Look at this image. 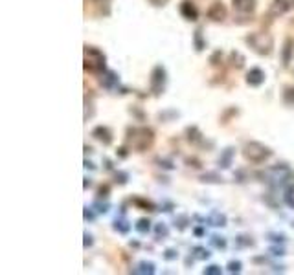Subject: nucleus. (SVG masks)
Masks as SVG:
<instances>
[{
  "instance_id": "nucleus-1",
  "label": "nucleus",
  "mask_w": 294,
  "mask_h": 275,
  "mask_svg": "<svg viewBox=\"0 0 294 275\" xmlns=\"http://www.w3.org/2000/svg\"><path fill=\"white\" fill-rule=\"evenodd\" d=\"M265 182L274 185V187H289L291 183H294V175L293 171L289 169L287 165H274V167H269L265 171Z\"/></svg>"
},
{
  "instance_id": "nucleus-2",
  "label": "nucleus",
  "mask_w": 294,
  "mask_h": 275,
  "mask_svg": "<svg viewBox=\"0 0 294 275\" xmlns=\"http://www.w3.org/2000/svg\"><path fill=\"white\" fill-rule=\"evenodd\" d=\"M243 154H244V158L250 160L252 163H263L267 158H270L272 150H270L269 147H265V145L259 142H250L244 145Z\"/></svg>"
},
{
  "instance_id": "nucleus-3",
  "label": "nucleus",
  "mask_w": 294,
  "mask_h": 275,
  "mask_svg": "<svg viewBox=\"0 0 294 275\" xmlns=\"http://www.w3.org/2000/svg\"><path fill=\"white\" fill-rule=\"evenodd\" d=\"M129 143L138 150H145L149 145L153 143L155 140V136H153V130L151 129H145V127H140V129H133V130H129Z\"/></svg>"
},
{
  "instance_id": "nucleus-4",
  "label": "nucleus",
  "mask_w": 294,
  "mask_h": 275,
  "mask_svg": "<svg viewBox=\"0 0 294 275\" xmlns=\"http://www.w3.org/2000/svg\"><path fill=\"white\" fill-rule=\"evenodd\" d=\"M85 68L90 72H103L105 70V55L94 46L85 48Z\"/></svg>"
},
{
  "instance_id": "nucleus-5",
  "label": "nucleus",
  "mask_w": 294,
  "mask_h": 275,
  "mask_svg": "<svg viewBox=\"0 0 294 275\" xmlns=\"http://www.w3.org/2000/svg\"><path fill=\"white\" fill-rule=\"evenodd\" d=\"M246 42L252 46L254 51H258L261 55H269L274 48V41L267 33H252L250 37H246Z\"/></svg>"
},
{
  "instance_id": "nucleus-6",
  "label": "nucleus",
  "mask_w": 294,
  "mask_h": 275,
  "mask_svg": "<svg viewBox=\"0 0 294 275\" xmlns=\"http://www.w3.org/2000/svg\"><path fill=\"white\" fill-rule=\"evenodd\" d=\"M166 88V70L162 66H155L151 74V90L155 96H160Z\"/></svg>"
},
{
  "instance_id": "nucleus-7",
  "label": "nucleus",
  "mask_w": 294,
  "mask_h": 275,
  "mask_svg": "<svg viewBox=\"0 0 294 275\" xmlns=\"http://www.w3.org/2000/svg\"><path fill=\"white\" fill-rule=\"evenodd\" d=\"M246 83L250 86H261L265 83V74L261 68H252L248 74H246Z\"/></svg>"
},
{
  "instance_id": "nucleus-8",
  "label": "nucleus",
  "mask_w": 294,
  "mask_h": 275,
  "mask_svg": "<svg viewBox=\"0 0 294 275\" xmlns=\"http://www.w3.org/2000/svg\"><path fill=\"white\" fill-rule=\"evenodd\" d=\"M92 136L96 140H100L103 145H110V143H112V132H110L107 127H96Z\"/></svg>"
},
{
  "instance_id": "nucleus-9",
  "label": "nucleus",
  "mask_w": 294,
  "mask_h": 275,
  "mask_svg": "<svg viewBox=\"0 0 294 275\" xmlns=\"http://www.w3.org/2000/svg\"><path fill=\"white\" fill-rule=\"evenodd\" d=\"M225 15H226V9H225V6H223L221 2H215V4L208 9V17H210L211 20H223Z\"/></svg>"
},
{
  "instance_id": "nucleus-10",
  "label": "nucleus",
  "mask_w": 294,
  "mask_h": 275,
  "mask_svg": "<svg viewBox=\"0 0 294 275\" xmlns=\"http://www.w3.org/2000/svg\"><path fill=\"white\" fill-rule=\"evenodd\" d=\"M180 13H182V15H184L188 20H195V18H197V15H199L197 8H195L190 0L182 2V6H180Z\"/></svg>"
},
{
  "instance_id": "nucleus-11",
  "label": "nucleus",
  "mask_w": 294,
  "mask_h": 275,
  "mask_svg": "<svg viewBox=\"0 0 294 275\" xmlns=\"http://www.w3.org/2000/svg\"><path fill=\"white\" fill-rule=\"evenodd\" d=\"M294 8V0H274V6H272V13L274 15H281L285 13L287 9Z\"/></svg>"
},
{
  "instance_id": "nucleus-12",
  "label": "nucleus",
  "mask_w": 294,
  "mask_h": 275,
  "mask_svg": "<svg viewBox=\"0 0 294 275\" xmlns=\"http://www.w3.org/2000/svg\"><path fill=\"white\" fill-rule=\"evenodd\" d=\"M234 8L241 13H252L256 8V0H234Z\"/></svg>"
},
{
  "instance_id": "nucleus-13",
  "label": "nucleus",
  "mask_w": 294,
  "mask_h": 275,
  "mask_svg": "<svg viewBox=\"0 0 294 275\" xmlns=\"http://www.w3.org/2000/svg\"><path fill=\"white\" fill-rule=\"evenodd\" d=\"M294 51V41L293 39H287L285 41V46H283V65H289L291 63V55Z\"/></svg>"
},
{
  "instance_id": "nucleus-14",
  "label": "nucleus",
  "mask_w": 294,
  "mask_h": 275,
  "mask_svg": "<svg viewBox=\"0 0 294 275\" xmlns=\"http://www.w3.org/2000/svg\"><path fill=\"white\" fill-rule=\"evenodd\" d=\"M208 222H210L211 226H225L226 224V217H225V215H221L219 211H215V213H211L210 215Z\"/></svg>"
},
{
  "instance_id": "nucleus-15",
  "label": "nucleus",
  "mask_w": 294,
  "mask_h": 275,
  "mask_svg": "<svg viewBox=\"0 0 294 275\" xmlns=\"http://www.w3.org/2000/svg\"><path fill=\"white\" fill-rule=\"evenodd\" d=\"M232 156H234V149H226L225 154L219 158V163L221 167H230V162H232Z\"/></svg>"
},
{
  "instance_id": "nucleus-16",
  "label": "nucleus",
  "mask_w": 294,
  "mask_h": 275,
  "mask_svg": "<svg viewBox=\"0 0 294 275\" xmlns=\"http://www.w3.org/2000/svg\"><path fill=\"white\" fill-rule=\"evenodd\" d=\"M116 81H118L116 74H114V72H107L105 79H101V84H103V86H107V88H110L112 83H116Z\"/></svg>"
},
{
  "instance_id": "nucleus-17",
  "label": "nucleus",
  "mask_w": 294,
  "mask_h": 275,
  "mask_svg": "<svg viewBox=\"0 0 294 275\" xmlns=\"http://www.w3.org/2000/svg\"><path fill=\"white\" fill-rule=\"evenodd\" d=\"M149 224H151V222H149L147 218H140V220H138V224H136V229H138L140 233H147V231H149V227H151Z\"/></svg>"
},
{
  "instance_id": "nucleus-18",
  "label": "nucleus",
  "mask_w": 294,
  "mask_h": 275,
  "mask_svg": "<svg viewBox=\"0 0 294 275\" xmlns=\"http://www.w3.org/2000/svg\"><path fill=\"white\" fill-rule=\"evenodd\" d=\"M283 99H285L287 105H294V88L293 86H289L285 90V96H283Z\"/></svg>"
},
{
  "instance_id": "nucleus-19",
  "label": "nucleus",
  "mask_w": 294,
  "mask_h": 275,
  "mask_svg": "<svg viewBox=\"0 0 294 275\" xmlns=\"http://www.w3.org/2000/svg\"><path fill=\"white\" fill-rule=\"evenodd\" d=\"M136 272H140V274H153L155 272V264H151V262H142L140 264V270H136Z\"/></svg>"
},
{
  "instance_id": "nucleus-20",
  "label": "nucleus",
  "mask_w": 294,
  "mask_h": 275,
  "mask_svg": "<svg viewBox=\"0 0 294 275\" xmlns=\"http://www.w3.org/2000/svg\"><path fill=\"white\" fill-rule=\"evenodd\" d=\"M114 229L121 231V233H127V231H129V224H127L125 220H116V224H114Z\"/></svg>"
},
{
  "instance_id": "nucleus-21",
  "label": "nucleus",
  "mask_w": 294,
  "mask_h": 275,
  "mask_svg": "<svg viewBox=\"0 0 294 275\" xmlns=\"http://www.w3.org/2000/svg\"><path fill=\"white\" fill-rule=\"evenodd\" d=\"M228 272H230V274H235V272H241V262H239V260H232V262H230V264H228Z\"/></svg>"
},
{
  "instance_id": "nucleus-22",
  "label": "nucleus",
  "mask_w": 294,
  "mask_h": 275,
  "mask_svg": "<svg viewBox=\"0 0 294 275\" xmlns=\"http://www.w3.org/2000/svg\"><path fill=\"white\" fill-rule=\"evenodd\" d=\"M211 244L217 246V248H225L226 246V241L223 237H211Z\"/></svg>"
},
{
  "instance_id": "nucleus-23",
  "label": "nucleus",
  "mask_w": 294,
  "mask_h": 275,
  "mask_svg": "<svg viewBox=\"0 0 294 275\" xmlns=\"http://www.w3.org/2000/svg\"><path fill=\"white\" fill-rule=\"evenodd\" d=\"M195 253H197V255H195L197 259H208L210 257V253L204 250V248H195Z\"/></svg>"
},
{
  "instance_id": "nucleus-24",
  "label": "nucleus",
  "mask_w": 294,
  "mask_h": 275,
  "mask_svg": "<svg viewBox=\"0 0 294 275\" xmlns=\"http://www.w3.org/2000/svg\"><path fill=\"white\" fill-rule=\"evenodd\" d=\"M204 274H210V275H217V274H221V268H219V266H215V264H213V266L206 268V270H204Z\"/></svg>"
},
{
  "instance_id": "nucleus-25",
  "label": "nucleus",
  "mask_w": 294,
  "mask_h": 275,
  "mask_svg": "<svg viewBox=\"0 0 294 275\" xmlns=\"http://www.w3.org/2000/svg\"><path fill=\"white\" fill-rule=\"evenodd\" d=\"M195 42H197V50L204 48V44L201 42V30H197V33H195Z\"/></svg>"
},
{
  "instance_id": "nucleus-26",
  "label": "nucleus",
  "mask_w": 294,
  "mask_h": 275,
  "mask_svg": "<svg viewBox=\"0 0 294 275\" xmlns=\"http://www.w3.org/2000/svg\"><path fill=\"white\" fill-rule=\"evenodd\" d=\"M156 235H164V237H166V235H168V227L164 224H158L156 226Z\"/></svg>"
},
{
  "instance_id": "nucleus-27",
  "label": "nucleus",
  "mask_w": 294,
  "mask_h": 275,
  "mask_svg": "<svg viewBox=\"0 0 294 275\" xmlns=\"http://www.w3.org/2000/svg\"><path fill=\"white\" fill-rule=\"evenodd\" d=\"M96 4H98V6H103V4H105V6H107V8H109L110 0H96Z\"/></svg>"
},
{
  "instance_id": "nucleus-28",
  "label": "nucleus",
  "mask_w": 294,
  "mask_h": 275,
  "mask_svg": "<svg viewBox=\"0 0 294 275\" xmlns=\"http://www.w3.org/2000/svg\"><path fill=\"white\" fill-rule=\"evenodd\" d=\"M151 2L155 4V6H164V4L168 2V0H151Z\"/></svg>"
},
{
  "instance_id": "nucleus-29",
  "label": "nucleus",
  "mask_w": 294,
  "mask_h": 275,
  "mask_svg": "<svg viewBox=\"0 0 294 275\" xmlns=\"http://www.w3.org/2000/svg\"><path fill=\"white\" fill-rule=\"evenodd\" d=\"M166 259H175V251H173V250L166 251Z\"/></svg>"
}]
</instances>
